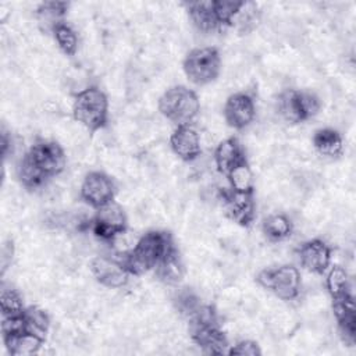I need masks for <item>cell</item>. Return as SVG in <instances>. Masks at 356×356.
Segmentation results:
<instances>
[{
    "label": "cell",
    "mask_w": 356,
    "mask_h": 356,
    "mask_svg": "<svg viewBox=\"0 0 356 356\" xmlns=\"http://www.w3.org/2000/svg\"><path fill=\"white\" fill-rule=\"evenodd\" d=\"M171 245L174 242L170 232L147 231L121 260L131 275H142L149 270H154Z\"/></svg>",
    "instance_id": "cell-1"
},
{
    "label": "cell",
    "mask_w": 356,
    "mask_h": 356,
    "mask_svg": "<svg viewBox=\"0 0 356 356\" xmlns=\"http://www.w3.org/2000/svg\"><path fill=\"white\" fill-rule=\"evenodd\" d=\"M72 115L88 131L103 129L108 122V99L97 86L85 88L74 95Z\"/></svg>",
    "instance_id": "cell-2"
},
{
    "label": "cell",
    "mask_w": 356,
    "mask_h": 356,
    "mask_svg": "<svg viewBox=\"0 0 356 356\" xmlns=\"http://www.w3.org/2000/svg\"><path fill=\"white\" fill-rule=\"evenodd\" d=\"M159 111L171 122L178 125L191 124L200 111L197 95L182 85L167 89L159 99Z\"/></svg>",
    "instance_id": "cell-3"
},
{
    "label": "cell",
    "mask_w": 356,
    "mask_h": 356,
    "mask_svg": "<svg viewBox=\"0 0 356 356\" xmlns=\"http://www.w3.org/2000/svg\"><path fill=\"white\" fill-rule=\"evenodd\" d=\"M186 78L199 86L214 82L221 71V56L216 47H196L184 60Z\"/></svg>",
    "instance_id": "cell-4"
},
{
    "label": "cell",
    "mask_w": 356,
    "mask_h": 356,
    "mask_svg": "<svg viewBox=\"0 0 356 356\" xmlns=\"http://www.w3.org/2000/svg\"><path fill=\"white\" fill-rule=\"evenodd\" d=\"M256 281L282 300H292L300 292V273L291 264L263 270L257 274Z\"/></svg>",
    "instance_id": "cell-5"
},
{
    "label": "cell",
    "mask_w": 356,
    "mask_h": 356,
    "mask_svg": "<svg viewBox=\"0 0 356 356\" xmlns=\"http://www.w3.org/2000/svg\"><path fill=\"white\" fill-rule=\"evenodd\" d=\"M320 108V99L310 92L288 89L278 97V111L291 124H299L313 118Z\"/></svg>",
    "instance_id": "cell-6"
},
{
    "label": "cell",
    "mask_w": 356,
    "mask_h": 356,
    "mask_svg": "<svg viewBox=\"0 0 356 356\" xmlns=\"http://www.w3.org/2000/svg\"><path fill=\"white\" fill-rule=\"evenodd\" d=\"M25 157L49 179L61 174L67 164V156L63 147L54 140L39 139L29 150Z\"/></svg>",
    "instance_id": "cell-7"
},
{
    "label": "cell",
    "mask_w": 356,
    "mask_h": 356,
    "mask_svg": "<svg viewBox=\"0 0 356 356\" xmlns=\"http://www.w3.org/2000/svg\"><path fill=\"white\" fill-rule=\"evenodd\" d=\"M89 227L95 236L102 241H114L118 235L127 229V216L122 207L114 200L106 206L97 209L96 214L89 222Z\"/></svg>",
    "instance_id": "cell-8"
},
{
    "label": "cell",
    "mask_w": 356,
    "mask_h": 356,
    "mask_svg": "<svg viewBox=\"0 0 356 356\" xmlns=\"http://www.w3.org/2000/svg\"><path fill=\"white\" fill-rule=\"evenodd\" d=\"M79 195L86 204L97 210L114 200L115 184L106 172L92 171L83 178Z\"/></svg>",
    "instance_id": "cell-9"
},
{
    "label": "cell",
    "mask_w": 356,
    "mask_h": 356,
    "mask_svg": "<svg viewBox=\"0 0 356 356\" xmlns=\"http://www.w3.org/2000/svg\"><path fill=\"white\" fill-rule=\"evenodd\" d=\"M189 334L192 341L209 355L228 353L229 343L217 323H199L189 324Z\"/></svg>",
    "instance_id": "cell-10"
},
{
    "label": "cell",
    "mask_w": 356,
    "mask_h": 356,
    "mask_svg": "<svg viewBox=\"0 0 356 356\" xmlns=\"http://www.w3.org/2000/svg\"><path fill=\"white\" fill-rule=\"evenodd\" d=\"M90 271L95 280L107 288H122L129 281V271L122 260L99 256L90 261Z\"/></svg>",
    "instance_id": "cell-11"
},
{
    "label": "cell",
    "mask_w": 356,
    "mask_h": 356,
    "mask_svg": "<svg viewBox=\"0 0 356 356\" xmlns=\"http://www.w3.org/2000/svg\"><path fill=\"white\" fill-rule=\"evenodd\" d=\"M300 266L313 274H325L331 266V248L318 238L303 242L298 250Z\"/></svg>",
    "instance_id": "cell-12"
},
{
    "label": "cell",
    "mask_w": 356,
    "mask_h": 356,
    "mask_svg": "<svg viewBox=\"0 0 356 356\" xmlns=\"http://www.w3.org/2000/svg\"><path fill=\"white\" fill-rule=\"evenodd\" d=\"M256 115L254 100L245 92L231 95L224 104L225 122L234 129L246 128Z\"/></svg>",
    "instance_id": "cell-13"
},
{
    "label": "cell",
    "mask_w": 356,
    "mask_h": 356,
    "mask_svg": "<svg viewBox=\"0 0 356 356\" xmlns=\"http://www.w3.org/2000/svg\"><path fill=\"white\" fill-rule=\"evenodd\" d=\"M222 203L232 221L241 227H249L254 221L256 204L253 193L222 191Z\"/></svg>",
    "instance_id": "cell-14"
},
{
    "label": "cell",
    "mask_w": 356,
    "mask_h": 356,
    "mask_svg": "<svg viewBox=\"0 0 356 356\" xmlns=\"http://www.w3.org/2000/svg\"><path fill=\"white\" fill-rule=\"evenodd\" d=\"M170 146L175 156H178L182 161H193L200 153V138L197 131L191 125H178L170 136Z\"/></svg>",
    "instance_id": "cell-15"
},
{
    "label": "cell",
    "mask_w": 356,
    "mask_h": 356,
    "mask_svg": "<svg viewBox=\"0 0 356 356\" xmlns=\"http://www.w3.org/2000/svg\"><path fill=\"white\" fill-rule=\"evenodd\" d=\"M245 160H248L245 150L235 136H229L221 140L214 150L216 167L224 175H227L234 167L243 163Z\"/></svg>",
    "instance_id": "cell-16"
},
{
    "label": "cell",
    "mask_w": 356,
    "mask_h": 356,
    "mask_svg": "<svg viewBox=\"0 0 356 356\" xmlns=\"http://www.w3.org/2000/svg\"><path fill=\"white\" fill-rule=\"evenodd\" d=\"M332 310H334L343 342L352 346L356 338V316H355L353 295L332 300Z\"/></svg>",
    "instance_id": "cell-17"
},
{
    "label": "cell",
    "mask_w": 356,
    "mask_h": 356,
    "mask_svg": "<svg viewBox=\"0 0 356 356\" xmlns=\"http://www.w3.org/2000/svg\"><path fill=\"white\" fill-rule=\"evenodd\" d=\"M154 273L161 282L168 285H177L182 281L185 267L175 245H171L170 249L163 254V257L154 267Z\"/></svg>",
    "instance_id": "cell-18"
},
{
    "label": "cell",
    "mask_w": 356,
    "mask_h": 356,
    "mask_svg": "<svg viewBox=\"0 0 356 356\" xmlns=\"http://www.w3.org/2000/svg\"><path fill=\"white\" fill-rule=\"evenodd\" d=\"M7 352L13 356H29L40 350L44 343V337L38 335L32 331H24L14 335L3 337Z\"/></svg>",
    "instance_id": "cell-19"
},
{
    "label": "cell",
    "mask_w": 356,
    "mask_h": 356,
    "mask_svg": "<svg viewBox=\"0 0 356 356\" xmlns=\"http://www.w3.org/2000/svg\"><path fill=\"white\" fill-rule=\"evenodd\" d=\"M186 10L189 14V18L192 19L193 25L199 31L213 32V31L220 29V24L217 21V17L214 13L213 0L186 3Z\"/></svg>",
    "instance_id": "cell-20"
},
{
    "label": "cell",
    "mask_w": 356,
    "mask_h": 356,
    "mask_svg": "<svg viewBox=\"0 0 356 356\" xmlns=\"http://www.w3.org/2000/svg\"><path fill=\"white\" fill-rule=\"evenodd\" d=\"M314 149L325 157H338L343 150V140L341 134L334 128H320L313 135Z\"/></svg>",
    "instance_id": "cell-21"
},
{
    "label": "cell",
    "mask_w": 356,
    "mask_h": 356,
    "mask_svg": "<svg viewBox=\"0 0 356 356\" xmlns=\"http://www.w3.org/2000/svg\"><path fill=\"white\" fill-rule=\"evenodd\" d=\"M70 4L67 1H44L40 3L38 10H36V15H38V21L39 25L46 31H53V28L63 22V17L67 14Z\"/></svg>",
    "instance_id": "cell-22"
},
{
    "label": "cell",
    "mask_w": 356,
    "mask_h": 356,
    "mask_svg": "<svg viewBox=\"0 0 356 356\" xmlns=\"http://www.w3.org/2000/svg\"><path fill=\"white\" fill-rule=\"evenodd\" d=\"M325 273H327L325 286H327V291L331 295L332 300L342 299V298L352 295L348 274L341 266L328 267V270Z\"/></svg>",
    "instance_id": "cell-23"
},
{
    "label": "cell",
    "mask_w": 356,
    "mask_h": 356,
    "mask_svg": "<svg viewBox=\"0 0 356 356\" xmlns=\"http://www.w3.org/2000/svg\"><path fill=\"white\" fill-rule=\"evenodd\" d=\"M261 229L267 239H270L273 242H280V241H284L288 236H291L293 225L286 216L273 214V216H268L263 221Z\"/></svg>",
    "instance_id": "cell-24"
},
{
    "label": "cell",
    "mask_w": 356,
    "mask_h": 356,
    "mask_svg": "<svg viewBox=\"0 0 356 356\" xmlns=\"http://www.w3.org/2000/svg\"><path fill=\"white\" fill-rule=\"evenodd\" d=\"M225 177L229 181V186H231L229 189H232L235 192L253 193L254 179H253V172H252V168H250L248 160H245L243 163L234 167Z\"/></svg>",
    "instance_id": "cell-25"
},
{
    "label": "cell",
    "mask_w": 356,
    "mask_h": 356,
    "mask_svg": "<svg viewBox=\"0 0 356 356\" xmlns=\"http://www.w3.org/2000/svg\"><path fill=\"white\" fill-rule=\"evenodd\" d=\"M53 38L60 47V50L67 56H74L78 50V36L76 32L65 21L57 24L53 31Z\"/></svg>",
    "instance_id": "cell-26"
},
{
    "label": "cell",
    "mask_w": 356,
    "mask_h": 356,
    "mask_svg": "<svg viewBox=\"0 0 356 356\" xmlns=\"http://www.w3.org/2000/svg\"><path fill=\"white\" fill-rule=\"evenodd\" d=\"M214 13L220 28L234 25L236 15L242 10L246 1H235V0H213Z\"/></svg>",
    "instance_id": "cell-27"
},
{
    "label": "cell",
    "mask_w": 356,
    "mask_h": 356,
    "mask_svg": "<svg viewBox=\"0 0 356 356\" xmlns=\"http://www.w3.org/2000/svg\"><path fill=\"white\" fill-rule=\"evenodd\" d=\"M18 178L26 189H36L47 181V178L25 156L18 165Z\"/></svg>",
    "instance_id": "cell-28"
},
{
    "label": "cell",
    "mask_w": 356,
    "mask_h": 356,
    "mask_svg": "<svg viewBox=\"0 0 356 356\" xmlns=\"http://www.w3.org/2000/svg\"><path fill=\"white\" fill-rule=\"evenodd\" d=\"M24 314H25L28 331H32L38 335L46 337V332L49 331V325H50L49 316L42 309H39L36 306L25 307Z\"/></svg>",
    "instance_id": "cell-29"
},
{
    "label": "cell",
    "mask_w": 356,
    "mask_h": 356,
    "mask_svg": "<svg viewBox=\"0 0 356 356\" xmlns=\"http://www.w3.org/2000/svg\"><path fill=\"white\" fill-rule=\"evenodd\" d=\"M0 309L1 316H13L22 313L25 310V306L22 303L19 293L15 289L3 286L0 295Z\"/></svg>",
    "instance_id": "cell-30"
},
{
    "label": "cell",
    "mask_w": 356,
    "mask_h": 356,
    "mask_svg": "<svg viewBox=\"0 0 356 356\" xmlns=\"http://www.w3.org/2000/svg\"><path fill=\"white\" fill-rule=\"evenodd\" d=\"M200 303L202 302L199 300V298L189 289L181 291L175 298V306L179 310V313L184 314L185 317H189Z\"/></svg>",
    "instance_id": "cell-31"
},
{
    "label": "cell",
    "mask_w": 356,
    "mask_h": 356,
    "mask_svg": "<svg viewBox=\"0 0 356 356\" xmlns=\"http://www.w3.org/2000/svg\"><path fill=\"white\" fill-rule=\"evenodd\" d=\"M228 355H235V356H259L261 355V349L257 345V342L250 341V339H242L236 342L235 345H229Z\"/></svg>",
    "instance_id": "cell-32"
}]
</instances>
